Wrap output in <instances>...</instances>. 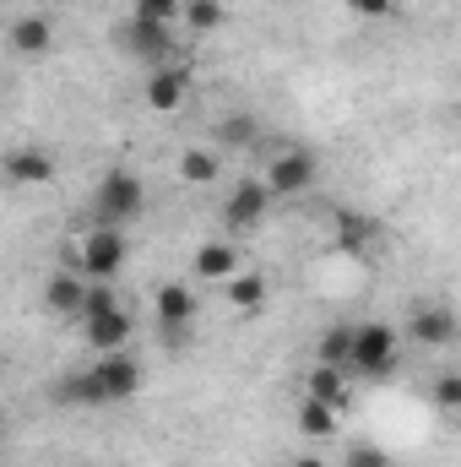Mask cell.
Instances as JSON below:
<instances>
[{
	"mask_svg": "<svg viewBox=\"0 0 461 467\" xmlns=\"http://www.w3.org/2000/svg\"><path fill=\"white\" fill-rule=\"evenodd\" d=\"M353 16H364V22H380V16H391L396 11V0H343Z\"/></svg>",
	"mask_w": 461,
	"mask_h": 467,
	"instance_id": "cell-28",
	"label": "cell"
},
{
	"mask_svg": "<svg viewBox=\"0 0 461 467\" xmlns=\"http://www.w3.org/2000/svg\"><path fill=\"white\" fill-rule=\"evenodd\" d=\"M407 332H413L418 348H451L456 343V310L451 305H413Z\"/></svg>",
	"mask_w": 461,
	"mask_h": 467,
	"instance_id": "cell-10",
	"label": "cell"
},
{
	"mask_svg": "<svg viewBox=\"0 0 461 467\" xmlns=\"http://www.w3.org/2000/svg\"><path fill=\"white\" fill-rule=\"evenodd\" d=\"M315 174H321V163H315V152H304V147H288V152H277L271 158V169H266V191H271V202L277 196H304L310 185H315Z\"/></svg>",
	"mask_w": 461,
	"mask_h": 467,
	"instance_id": "cell-5",
	"label": "cell"
},
{
	"mask_svg": "<svg viewBox=\"0 0 461 467\" xmlns=\"http://www.w3.org/2000/svg\"><path fill=\"white\" fill-rule=\"evenodd\" d=\"M233 272H239V250L229 239H212L190 255V277H201V283H229Z\"/></svg>",
	"mask_w": 461,
	"mask_h": 467,
	"instance_id": "cell-15",
	"label": "cell"
},
{
	"mask_svg": "<svg viewBox=\"0 0 461 467\" xmlns=\"http://www.w3.org/2000/svg\"><path fill=\"white\" fill-rule=\"evenodd\" d=\"M179 5H185V0H136V11H130V16H147V22H174V16H179Z\"/></svg>",
	"mask_w": 461,
	"mask_h": 467,
	"instance_id": "cell-27",
	"label": "cell"
},
{
	"mask_svg": "<svg viewBox=\"0 0 461 467\" xmlns=\"http://www.w3.org/2000/svg\"><path fill=\"white\" fill-rule=\"evenodd\" d=\"M261 141V119L255 115H223L218 119V147H255Z\"/></svg>",
	"mask_w": 461,
	"mask_h": 467,
	"instance_id": "cell-21",
	"label": "cell"
},
{
	"mask_svg": "<svg viewBox=\"0 0 461 467\" xmlns=\"http://www.w3.org/2000/svg\"><path fill=\"white\" fill-rule=\"evenodd\" d=\"M293 419H299V435H304V441H332V435H337V424H343V413H337V408H326V402H315V397H304Z\"/></svg>",
	"mask_w": 461,
	"mask_h": 467,
	"instance_id": "cell-18",
	"label": "cell"
},
{
	"mask_svg": "<svg viewBox=\"0 0 461 467\" xmlns=\"http://www.w3.org/2000/svg\"><path fill=\"white\" fill-rule=\"evenodd\" d=\"M304 397H315V402H326V408H347V375L343 369H332V364H315L310 375H304Z\"/></svg>",
	"mask_w": 461,
	"mask_h": 467,
	"instance_id": "cell-17",
	"label": "cell"
},
{
	"mask_svg": "<svg viewBox=\"0 0 461 467\" xmlns=\"http://www.w3.org/2000/svg\"><path fill=\"white\" fill-rule=\"evenodd\" d=\"M115 283H87V299H82V316L77 321H93V316H104V310H115Z\"/></svg>",
	"mask_w": 461,
	"mask_h": 467,
	"instance_id": "cell-24",
	"label": "cell"
},
{
	"mask_svg": "<svg viewBox=\"0 0 461 467\" xmlns=\"http://www.w3.org/2000/svg\"><path fill=\"white\" fill-rule=\"evenodd\" d=\"M152 310H158V327L185 332V327L196 321V294H190L185 283H163V288L152 294Z\"/></svg>",
	"mask_w": 461,
	"mask_h": 467,
	"instance_id": "cell-14",
	"label": "cell"
},
{
	"mask_svg": "<svg viewBox=\"0 0 461 467\" xmlns=\"http://www.w3.org/2000/svg\"><path fill=\"white\" fill-rule=\"evenodd\" d=\"M185 99H190V71L185 66H152L147 71V109L174 115V109H185Z\"/></svg>",
	"mask_w": 461,
	"mask_h": 467,
	"instance_id": "cell-9",
	"label": "cell"
},
{
	"mask_svg": "<svg viewBox=\"0 0 461 467\" xmlns=\"http://www.w3.org/2000/svg\"><path fill=\"white\" fill-rule=\"evenodd\" d=\"M266 213H271V191H266L261 180H244L239 191H229V202H223V223H229V234H250Z\"/></svg>",
	"mask_w": 461,
	"mask_h": 467,
	"instance_id": "cell-8",
	"label": "cell"
},
{
	"mask_svg": "<svg viewBox=\"0 0 461 467\" xmlns=\"http://www.w3.org/2000/svg\"><path fill=\"white\" fill-rule=\"evenodd\" d=\"M82 299H87V277H82V272L60 266V272H49V277H44V305H49L55 316L77 321V316H82Z\"/></svg>",
	"mask_w": 461,
	"mask_h": 467,
	"instance_id": "cell-11",
	"label": "cell"
},
{
	"mask_svg": "<svg viewBox=\"0 0 461 467\" xmlns=\"http://www.w3.org/2000/svg\"><path fill=\"white\" fill-rule=\"evenodd\" d=\"M347 348H353V327L337 321V327L321 337V358H315V364H332V369H343V375H347Z\"/></svg>",
	"mask_w": 461,
	"mask_h": 467,
	"instance_id": "cell-23",
	"label": "cell"
},
{
	"mask_svg": "<svg viewBox=\"0 0 461 467\" xmlns=\"http://www.w3.org/2000/svg\"><path fill=\"white\" fill-rule=\"evenodd\" d=\"M141 207H147V185L130 174V169H109L104 180H98V191H93V213H98V223H136L141 218Z\"/></svg>",
	"mask_w": 461,
	"mask_h": 467,
	"instance_id": "cell-3",
	"label": "cell"
},
{
	"mask_svg": "<svg viewBox=\"0 0 461 467\" xmlns=\"http://www.w3.org/2000/svg\"><path fill=\"white\" fill-rule=\"evenodd\" d=\"M93 369V380L104 386V402L115 408V402H130L136 391H141V364L130 358V353H98V364H87Z\"/></svg>",
	"mask_w": 461,
	"mask_h": 467,
	"instance_id": "cell-6",
	"label": "cell"
},
{
	"mask_svg": "<svg viewBox=\"0 0 461 467\" xmlns=\"http://www.w3.org/2000/svg\"><path fill=\"white\" fill-rule=\"evenodd\" d=\"M82 332H87V348H93V353H119L125 343H130V310L115 305V310H104V316L82 321Z\"/></svg>",
	"mask_w": 461,
	"mask_h": 467,
	"instance_id": "cell-13",
	"label": "cell"
},
{
	"mask_svg": "<svg viewBox=\"0 0 461 467\" xmlns=\"http://www.w3.org/2000/svg\"><path fill=\"white\" fill-rule=\"evenodd\" d=\"M343 467H396V462H391V451H380V446H347Z\"/></svg>",
	"mask_w": 461,
	"mask_h": 467,
	"instance_id": "cell-26",
	"label": "cell"
},
{
	"mask_svg": "<svg viewBox=\"0 0 461 467\" xmlns=\"http://www.w3.org/2000/svg\"><path fill=\"white\" fill-rule=\"evenodd\" d=\"M223 288H229L233 310H261V305H266V277H261V272H233Z\"/></svg>",
	"mask_w": 461,
	"mask_h": 467,
	"instance_id": "cell-20",
	"label": "cell"
},
{
	"mask_svg": "<svg viewBox=\"0 0 461 467\" xmlns=\"http://www.w3.org/2000/svg\"><path fill=\"white\" fill-rule=\"evenodd\" d=\"M288 467H326L321 457H299V462H288Z\"/></svg>",
	"mask_w": 461,
	"mask_h": 467,
	"instance_id": "cell-30",
	"label": "cell"
},
{
	"mask_svg": "<svg viewBox=\"0 0 461 467\" xmlns=\"http://www.w3.org/2000/svg\"><path fill=\"white\" fill-rule=\"evenodd\" d=\"M0 174H5V185H16V191H38V185L55 180V152H49V147H11V152L0 158Z\"/></svg>",
	"mask_w": 461,
	"mask_h": 467,
	"instance_id": "cell-7",
	"label": "cell"
},
{
	"mask_svg": "<svg viewBox=\"0 0 461 467\" xmlns=\"http://www.w3.org/2000/svg\"><path fill=\"white\" fill-rule=\"evenodd\" d=\"M402 358V343L385 321H364L353 327V348H347V375H364V380H385Z\"/></svg>",
	"mask_w": 461,
	"mask_h": 467,
	"instance_id": "cell-1",
	"label": "cell"
},
{
	"mask_svg": "<svg viewBox=\"0 0 461 467\" xmlns=\"http://www.w3.org/2000/svg\"><path fill=\"white\" fill-rule=\"evenodd\" d=\"M218 169H223V163H218L212 147H185V152H179V180H185V185H212Z\"/></svg>",
	"mask_w": 461,
	"mask_h": 467,
	"instance_id": "cell-19",
	"label": "cell"
},
{
	"mask_svg": "<svg viewBox=\"0 0 461 467\" xmlns=\"http://www.w3.org/2000/svg\"><path fill=\"white\" fill-rule=\"evenodd\" d=\"M55 402L60 408H109L104 402V386L93 380V369H77V375L55 380Z\"/></svg>",
	"mask_w": 461,
	"mask_h": 467,
	"instance_id": "cell-16",
	"label": "cell"
},
{
	"mask_svg": "<svg viewBox=\"0 0 461 467\" xmlns=\"http://www.w3.org/2000/svg\"><path fill=\"white\" fill-rule=\"evenodd\" d=\"M435 408H440V413H456L461 408V375L456 369H446V375L435 380Z\"/></svg>",
	"mask_w": 461,
	"mask_h": 467,
	"instance_id": "cell-25",
	"label": "cell"
},
{
	"mask_svg": "<svg viewBox=\"0 0 461 467\" xmlns=\"http://www.w3.org/2000/svg\"><path fill=\"white\" fill-rule=\"evenodd\" d=\"M179 16H185V27H190V33H218L229 11H223V0H185V5H179Z\"/></svg>",
	"mask_w": 461,
	"mask_h": 467,
	"instance_id": "cell-22",
	"label": "cell"
},
{
	"mask_svg": "<svg viewBox=\"0 0 461 467\" xmlns=\"http://www.w3.org/2000/svg\"><path fill=\"white\" fill-rule=\"evenodd\" d=\"M5 38H11V49H16V55H22V60H44V55H49V49H55V22H49V16H38V11H33V16H16V22H11V33H5Z\"/></svg>",
	"mask_w": 461,
	"mask_h": 467,
	"instance_id": "cell-12",
	"label": "cell"
},
{
	"mask_svg": "<svg viewBox=\"0 0 461 467\" xmlns=\"http://www.w3.org/2000/svg\"><path fill=\"white\" fill-rule=\"evenodd\" d=\"M125 255H130V239H125V229H115V223H98V229L82 234L77 272H82L87 283H115L119 266H125Z\"/></svg>",
	"mask_w": 461,
	"mask_h": 467,
	"instance_id": "cell-2",
	"label": "cell"
},
{
	"mask_svg": "<svg viewBox=\"0 0 461 467\" xmlns=\"http://www.w3.org/2000/svg\"><path fill=\"white\" fill-rule=\"evenodd\" d=\"M119 49L136 55V60H147V66H169V60H174V33H169V22L125 16V27H119Z\"/></svg>",
	"mask_w": 461,
	"mask_h": 467,
	"instance_id": "cell-4",
	"label": "cell"
},
{
	"mask_svg": "<svg viewBox=\"0 0 461 467\" xmlns=\"http://www.w3.org/2000/svg\"><path fill=\"white\" fill-rule=\"evenodd\" d=\"M337 239H343L347 250H358V244H364V239H369V229H364V223H358V218H343V234H337Z\"/></svg>",
	"mask_w": 461,
	"mask_h": 467,
	"instance_id": "cell-29",
	"label": "cell"
}]
</instances>
